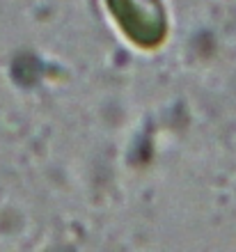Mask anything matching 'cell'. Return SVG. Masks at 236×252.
<instances>
[{"label": "cell", "instance_id": "cell-1", "mask_svg": "<svg viewBox=\"0 0 236 252\" xmlns=\"http://www.w3.org/2000/svg\"><path fill=\"white\" fill-rule=\"evenodd\" d=\"M119 28L138 46L154 48L165 37V12L161 0H108Z\"/></svg>", "mask_w": 236, "mask_h": 252}]
</instances>
